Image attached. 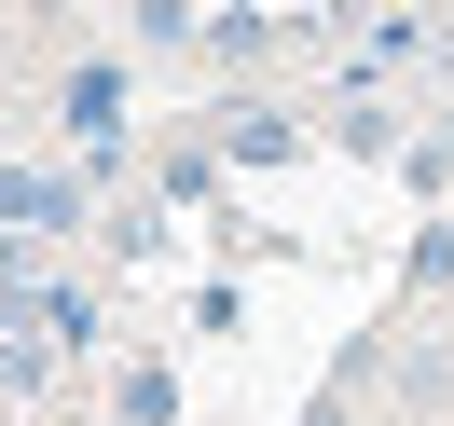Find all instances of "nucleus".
Instances as JSON below:
<instances>
[{
	"instance_id": "obj_1",
	"label": "nucleus",
	"mask_w": 454,
	"mask_h": 426,
	"mask_svg": "<svg viewBox=\"0 0 454 426\" xmlns=\"http://www.w3.org/2000/svg\"><path fill=\"white\" fill-rule=\"evenodd\" d=\"M56 124L83 138V166H97V179H124V124H138L124 56H83V69H69V83H56Z\"/></svg>"
},
{
	"instance_id": "obj_2",
	"label": "nucleus",
	"mask_w": 454,
	"mask_h": 426,
	"mask_svg": "<svg viewBox=\"0 0 454 426\" xmlns=\"http://www.w3.org/2000/svg\"><path fill=\"white\" fill-rule=\"evenodd\" d=\"M207 151H221V166H289L303 124H289L276 97H221V138H207Z\"/></svg>"
},
{
	"instance_id": "obj_3",
	"label": "nucleus",
	"mask_w": 454,
	"mask_h": 426,
	"mask_svg": "<svg viewBox=\"0 0 454 426\" xmlns=\"http://www.w3.org/2000/svg\"><path fill=\"white\" fill-rule=\"evenodd\" d=\"M207 56L221 69H276L289 56V14H207Z\"/></svg>"
},
{
	"instance_id": "obj_4",
	"label": "nucleus",
	"mask_w": 454,
	"mask_h": 426,
	"mask_svg": "<svg viewBox=\"0 0 454 426\" xmlns=\"http://www.w3.org/2000/svg\"><path fill=\"white\" fill-rule=\"evenodd\" d=\"M331 151H413V138H399V111H386L372 83H344V97H331Z\"/></svg>"
},
{
	"instance_id": "obj_5",
	"label": "nucleus",
	"mask_w": 454,
	"mask_h": 426,
	"mask_svg": "<svg viewBox=\"0 0 454 426\" xmlns=\"http://www.w3.org/2000/svg\"><path fill=\"white\" fill-rule=\"evenodd\" d=\"M111 426H179V385H166V358H124V371H111Z\"/></svg>"
},
{
	"instance_id": "obj_6",
	"label": "nucleus",
	"mask_w": 454,
	"mask_h": 426,
	"mask_svg": "<svg viewBox=\"0 0 454 426\" xmlns=\"http://www.w3.org/2000/svg\"><path fill=\"white\" fill-rule=\"evenodd\" d=\"M124 42H138V56H207V14H193V0H138Z\"/></svg>"
},
{
	"instance_id": "obj_7",
	"label": "nucleus",
	"mask_w": 454,
	"mask_h": 426,
	"mask_svg": "<svg viewBox=\"0 0 454 426\" xmlns=\"http://www.w3.org/2000/svg\"><path fill=\"white\" fill-rule=\"evenodd\" d=\"M56 358H69L56 330H0V385H14V399H42V385H56Z\"/></svg>"
},
{
	"instance_id": "obj_8",
	"label": "nucleus",
	"mask_w": 454,
	"mask_h": 426,
	"mask_svg": "<svg viewBox=\"0 0 454 426\" xmlns=\"http://www.w3.org/2000/svg\"><path fill=\"white\" fill-rule=\"evenodd\" d=\"M413 56H427L413 14H372V28H358V83H386V69H413Z\"/></svg>"
},
{
	"instance_id": "obj_9",
	"label": "nucleus",
	"mask_w": 454,
	"mask_h": 426,
	"mask_svg": "<svg viewBox=\"0 0 454 426\" xmlns=\"http://www.w3.org/2000/svg\"><path fill=\"white\" fill-rule=\"evenodd\" d=\"M399 166H413V193H454V97H441V111H427V138L399 151Z\"/></svg>"
},
{
	"instance_id": "obj_10",
	"label": "nucleus",
	"mask_w": 454,
	"mask_h": 426,
	"mask_svg": "<svg viewBox=\"0 0 454 426\" xmlns=\"http://www.w3.org/2000/svg\"><path fill=\"white\" fill-rule=\"evenodd\" d=\"M441 275H454V206H441V221L413 234V289H441Z\"/></svg>"
},
{
	"instance_id": "obj_11",
	"label": "nucleus",
	"mask_w": 454,
	"mask_h": 426,
	"mask_svg": "<svg viewBox=\"0 0 454 426\" xmlns=\"http://www.w3.org/2000/svg\"><path fill=\"white\" fill-rule=\"evenodd\" d=\"M14 14H83V0H14Z\"/></svg>"
},
{
	"instance_id": "obj_12",
	"label": "nucleus",
	"mask_w": 454,
	"mask_h": 426,
	"mask_svg": "<svg viewBox=\"0 0 454 426\" xmlns=\"http://www.w3.org/2000/svg\"><path fill=\"white\" fill-rule=\"evenodd\" d=\"M124 14H138V0H124Z\"/></svg>"
}]
</instances>
